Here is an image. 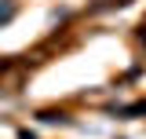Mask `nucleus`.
<instances>
[{"mask_svg":"<svg viewBox=\"0 0 146 139\" xmlns=\"http://www.w3.org/2000/svg\"><path fill=\"white\" fill-rule=\"evenodd\" d=\"M11 15H15V4H4V7H0V22H7Z\"/></svg>","mask_w":146,"mask_h":139,"instance_id":"obj_1","label":"nucleus"}]
</instances>
